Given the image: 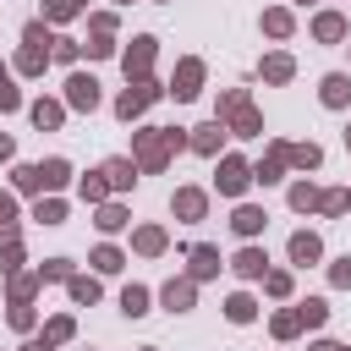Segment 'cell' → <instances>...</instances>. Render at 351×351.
Segmentation results:
<instances>
[{
  "instance_id": "cell-1",
  "label": "cell",
  "mask_w": 351,
  "mask_h": 351,
  "mask_svg": "<svg viewBox=\"0 0 351 351\" xmlns=\"http://www.w3.org/2000/svg\"><path fill=\"white\" fill-rule=\"evenodd\" d=\"M176 148H186V132H176V126L132 132V159H137V170H165V165L176 159Z\"/></svg>"
},
{
  "instance_id": "cell-2",
  "label": "cell",
  "mask_w": 351,
  "mask_h": 351,
  "mask_svg": "<svg viewBox=\"0 0 351 351\" xmlns=\"http://www.w3.org/2000/svg\"><path fill=\"white\" fill-rule=\"evenodd\" d=\"M214 121H219L225 132H236V137H263V115H258V104H252L247 88H225Z\"/></svg>"
},
{
  "instance_id": "cell-3",
  "label": "cell",
  "mask_w": 351,
  "mask_h": 351,
  "mask_svg": "<svg viewBox=\"0 0 351 351\" xmlns=\"http://www.w3.org/2000/svg\"><path fill=\"white\" fill-rule=\"evenodd\" d=\"M214 186H219L225 197H241V192L252 186V165H247L241 154H225V159H219V176H214Z\"/></svg>"
},
{
  "instance_id": "cell-4",
  "label": "cell",
  "mask_w": 351,
  "mask_h": 351,
  "mask_svg": "<svg viewBox=\"0 0 351 351\" xmlns=\"http://www.w3.org/2000/svg\"><path fill=\"white\" fill-rule=\"evenodd\" d=\"M159 93H165V88H154L148 77H143V82H126V93L115 99V115H121V121H137V115H143V110H148Z\"/></svg>"
},
{
  "instance_id": "cell-5",
  "label": "cell",
  "mask_w": 351,
  "mask_h": 351,
  "mask_svg": "<svg viewBox=\"0 0 351 351\" xmlns=\"http://www.w3.org/2000/svg\"><path fill=\"white\" fill-rule=\"evenodd\" d=\"M110 38H115V16H110V11H99V16L88 22V44H82V49H88L93 60H99V55H115V44H110Z\"/></svg>"
},
{
  "instance_id": "cell-6",
  "label": "cell",
  "mask_w": 351,
  "mask_h": 351,
  "mask_svg": "<svg viewBox=\"0 0 351 351\" xmlns=\"http://www.w3.org/2000/svg\"><path fill=\"white\" fill-rule=\"evenodd\" d=\"M121 66H126V82H143L148 77V66H154V38L143 33V38H132V49L121 55Z\"/></svg>"
},
{
  "instance_id": "cell-7",
  "label": "cell",
  "mask_w": 351,
  "mask_h": 351,
  "mask_svg": "<svg viewBox=\"0 0 351 351\" xmlns=\"http://www.w3.org/2000/svg\"><path fill=\"white\" fill-rule=\"evenodd\" d=\"M66 104H71V110H99V82H93L88 71H71V77H66Z\"/></svg>"
},
{
  "instance_id": "cell-8",
  "label": "cell",
  "mask_w": 351,
  "mask_h": 351,
  "mask_svg": "<svg viewBox=\"0 0 351 351\" xmlns=\"http://www.w3.org/2000/svg\"><path fill=\"white\" fill-rule=\"evenodd\" d=\"M197 88H203V60H181L165 93H176V99H197Z\"/></svg>"
},
{
  "instance_id": "cell-9",
  "label": "cell",
  "mask_w": 351,
  "mask_h": 351,
  "mask_svg": "<svg viewBox=\"0 0 351 351\" xmlns=\"http://www.w3.org/2000/svg\"><path fill=\"white\" fill-rule=\"evenodd\" d=\"M170 208H176V219H203V214H208V192H203V186H181V192L170 197Z\"/></svg>"
},
{
  "instance_id": "cell-10",
  "label": "cell",
  "mask_w": 351,
  "mask_h": 351,
  "mask_svg": "<svg viewBox=\"0 0 351 351\" xmlns=\"http://www.w3.org/2000/svg\"><path fill=\"white\" fill-rule=\"evenodd\" d=\"M159 302H165L170 313H186V307L197 302V280H192V274H181V280H170V285L159 291Z\"/></svg>"
},
{
  "instance_id": "cell-11",
  "label": "cell",
  "mask_w": 351,
  "mask_h": 351,
  "mask_svg": "<svg viewBox=\"0 0 351 351\" xmlns=\"http://www.w3.org/2000/svg\"><path fill=\"white\" fill-rule=\"evenodd\" d=\"M318 99H324L329 110H346V104H351V77H346V71H329V77L318 82Z\"/></svg>"
},
{
  "instance_id": "cell-12",
  "label": "cell",
  "mask_w": 351,
  "mask_h": 351,
  "mask_svg": "<svg viewBox=\"0 0 351 351\" xmlns=\"http://www.w3.org/2000/svg\"><path fill=\"white\" fill-rule=\"evenodd\" d=\"M263 225H269V214H263V208H258V203H241V208H236V214H230V230H236V236H241V241H252V236H258V230H263Z\"/></svg>"
},
{
  "instance_id": "cell-13",
  "label": "cell",
  "mask_w": 351,
  "mask_h": 351,
  "mask_svg": "<svg viewBox=\"0 0 351 351\" xmlns=\"http://www.w3.org/2000/svg\"><path fill=\"white\" fill-rule=\"evenodd\" d=\"M230 269H236L241 280H263V274H269V258H263V247H252V241H247V247L230 258Z\"/></svg>"
},
{
  "instance_id": "cell-14",
  "label": "cell",
  "mask_w": 351,
  "mask_h": 351,
  "mask_svg": "<svg viewBox=\"0 0 351 351\" xmlns=\"http://www.w3.org/2000/svg\"><path fill=\"white\" fill-rule=\"evenodd\" d=\"M313 38H318V44H340V38H346V16H340V11H318V16H313Z\"/></svg>"
},
{
  "instance_id": "cell-15",
  "label": "cell",
  "mask_w": 351,
  "mask_h": 351,
  "mask_svg": "<svg viewBox=\"0 0 351 351\" xmlns=\"http://www.w3.org/2000/svg\"><path fill=\"white\" fill-rule=\"evenodd\" d=\"M104 181H110V192H132V181H137V159H104Z\"/></svg>"
},
{
  "instance_id": "cell-16",
  "label": "cell",
  "mask_w": 351,
  "mask_h": 351,
  "mask_svg": "<svg viewBox=\"0 0 351 351\" xmlns=\"http://www.w3.org/2000/svg\"><path fill=\"white\" fill-rule=\"evenodd\" d=\"M49 55H55V44H22V55H16V71H22V77H38Z\"/></svg>"
},
{
  "instance_id": "cell-17",
  "label": "cell",
  "mask_w": 351,
  "mask_h": 351,
  "mask_svg": "<svg viewBox=\"0 0 351 351\" xmlns=\"http://www.w3.org/2000/svg\"><path fill=\"white\" fill-rule=\"evenodd\" d=\"M285 165H296V170H318V165H324V148H318V143H285Z\"/></svg>"
},
{
  "instance_id": "cell-18",
  "label": "cell",
  "mask_w": 351,
  "mask_h": 351,
  "mask_svg": "<svg viewBox=\"0 0 351 351\" xmlns=\"http://www.w3.org/2000/svg\"><path fill=\"white\" fill-rule=\"evenodd\" d=\"M318 258H324V241L313 230H296L291 236V263H318Z\"/></svg>"
},
{
  "instance_id": "cell-19",
  "label": "cell",
  "mask_w": 351,
  "mask_h": 351,
  "mask_svg": "<svg viewBox=\"0 0 351 351\" xmlns=\"http://www.w3.org/2000/svg\"><path fill=\"white\" fill-rule=\"evenodd\" d=\"M60 121H66V104H60V99H38V104H33V126H38V132H55Z\"/></svg>"
},
{
  "instance_id": "cell-20",
  "label": "cell",
  "mask_w": 351,
  "mask_h": 351,
  "mask_svg": "<svg viewBox=\"0 0 351 351\" xmlns=\"http://www.w3.org/2000/svg\"><path fill=\"white\" fill-rule=\"evenodd\" d=\"M219 137H225V126H219V121H208V126H192L186 148H197V154H219Z\"/></svg>"
},
{
  "instance_id": "cell-21",
  "label": "cell",
  "mask_w": 351,
  "mask_h": 351,
  "mask_svg": "<svg viewBox=\"0 0 351 351\" xmlns=\"http://www.w3.org/2000/svg\"><path fill=\"white\" fill-rule=\"evenodd\" d=\"M280 170H285V143H274V148H269V159H263V165H252V181L274 186V181H280Z\"/></svg>"
},
{
  "instance_id": "cell-22",
  "label": "cell",
  "mask_w": 351,
  "mask_h": 351,
  "mask_svg": "<svg viewBox=\"0 0 351 351\" xmlns=\"http://www.w3.org/2000/svg\"><path fill=\"white\" fill-rule=\"evenodd\" d=\"M269 329H274V340H291V335H302V329H307V318H302V307H285V313H274V318H269Z\"/></svg>"
},
{
  "instance_id": "cell-23",
  "label": "cell",
  "mask_w": 351,
  "mask_h": 351,
  "mask_svg": "<svg viewBox=\"0 0 351 351\" xmlns=\"http://www.w3.org/2000/svg\"><path fill=\"white\" fill-rule=\"evenodd\" d=\"M258 71H263V82H291V77H296V60H291V55H263Z\"/></svg>"
},
{
  "instance_id": "cell-24",
  "label": "cell",
  "mask_w": 351,
  "mask_h": 351,
  "mask_svg": "<svg viewBox=\"0 0 351 351\" xmlns=\"http://www.w3.org/2000/svg\"><path fill=\"white\" fill-rule=\"evenodd\" d=\"M132 247H137L143 258H159V252H165V230H159V225H143V230H132Z\"/></svg>"
},
{
  "instance_id": "cell-25",
  "label": "cell",
  "mask_w": 351,
  "mask_h": 351,
  "mask_svg": "<svg viewBox=\"0 0 351 351\" xmlns=\"http://www.w3.org/2000/svg\"><path fill=\"white\" fill-rule=\"evenodd\" d=\"M291 27H296V16H291L285 5H274V11H263V33H269V38H291Z\"/></svg>"
},
{
  "instance_id": "cell-26",
  "label": "cell",
  "mask_w": 351,
  "mask_h": 351,
  "mask_svg": "<svg viewBox=\"0 0 351 351\" xmlns=\"http://www.w3.org/2000/svg\"><path fill=\"white\" fill-rule=\"evenodd\" d=\"M38 176H44V192H60V186L71 181V165H66V159H44Z\"/></svg>"
},
{
  "instance_id": "cell-27",
  "label": "cell",
  "mask_w": 351,
  "mask_h": 351,
  "mask_svg": "<svg viewBox=\"0 0 351 351\" xmlns=\"http://www.w3.org/2000/svg\"><path fill=\"white\" fill-rule=\"evenodd\" d=\"M186 258H192V280H208V274H219V252H214V247H192Z\"/></svg>"
},
{
  "instance_id": "cell-28",
  "label": "cell",
  "mask_w": 351,
  "mask_h": 351,
  "mask_svg": "<svg viewBox=\"0 0 351 351\" xmlns=\"http://www.w3.org/2000/svg\"><path fill=\"white\" fill-rule=\"evenodd\" d=\"M252 313H258V302H252L247 291H236V296L225 302V318H230V324H252Z\"/></svg>"
},
{
  "instance_id": "cell-29",
  "label": "cell",
  "mask_w": 351,
  "mask_h": 351,
  "mask_svg": "<svg viewBox=\"0 0 351 351\" xmlns=\"http://www.w3.org/2000/svg\"><path fill=\"white\" fill-rule=\"evenodd\" d=\"M318 197H324V192H318L313 181H296V186H291V208H296V214H307V208H318Z\"/></svg>"
},
{
  "instance_id": "cell-30",
  "label": "cell",
  "mask_w": 351,
  "mask_h": 351,
  "mask_svg": "<svg viewBox=\"0 0 351 351\" xmlns=\"http://www.w3.org/2000/svg\"><path fill=\"white\" fill-rule=\"evenodd\" d=\"M121 313H126V318H143V313H148V291H143V285H126V291H121Z\"/></svg>"
},
{
  "instance_id": "cell-31",
  "label": "cell",
  "mask_w": 351,
  "mask_h": 351,
  "mask_svg": "<svg viewBox=\"0 0 351 351\" xmlns=\"http://www.w3.org/2000/svg\"><path fill=\"white\" fill-rule=\"evenodd\" d=\"M77 11H88V0H44V22H66Z\"/></svg>"
},
{
  "instance_id": "cell-32",
  "label": "cell",
  "mask_w": 351,
  "mask_h": 351,
  "mask_svg": "<svg viewBox=\"0 0 351 351\" xmlns=\"http://www.w3.org/2000/svg\"><path fill=\"white\" fill-rule=\"evenodd\" d=\"M0 241H16V197L0 192Z\"/></svg>"
},
{
  "instance_id": "cell-33",
  "label": "cell",
  "mask_w": 351,
  "mask_h": 351,
  "mask_svg": "<svg viewBox=\"0 0 351 351\" xmlns=\"http://www.w3.org/2000/svg\"><path fill=\"white\" fill-rule=\"evenodd\" d=\"M82 203H104V192H110V181H104V170H93V176H82Z\"/></svg>"
},
{
  "instance_id": "cell-34",
  "label": "cell",
  "mask_w": 351,
  "mask_h": 351,
  "mask_svg": "<svg viewBox=\"0 0 351 351\" xmlns=\"http://www.w3.org/2000/svg\"><path fill=\"white\" fill-rule=\"evenodd\" d=\"M38 285H44V274H11V302H33Z\"/></svg>"
},
{
  "instance_id": "cell-35",
  "label": "cell",
  "mask_w": 351,
  "mask_h": 351,
  "mask_svg": "<svg viewBox=\"0 0 351 351\" xmlns=\"http://www.w3.org/2000/svg\"><path fill=\"white\" fill-rule=\"evenodd\" d=\"M66 291H71V302H99V280H88V274H71Z\"/></svg>"
},
{
  "instance_id": "cell-36",
  "label": "cell",
  "mask_w": 351,
  "mask_h": 351,
  "mask_svg": "<svg viewBox=\"0 0 351 351\" xmlns=\"http://www.w3.org/2000/svg\"><path fill=\"white\" fill-rule=\"evenodd\" d=\"M346 208H351V192H340V186L318 197V214H329V219H335V214H346Z\"/></svg>"
},
{
  "instance_id": "cell-37",
  "label": "cell",
  "mask_w": 351,
  "mask_h": 351,
  "mask_svg": "<svg viewBox=\"0 0 351 351\" xmlns=\"http://www.w3.org/2000/svg\"><path fill=\"white\" fill-rule=\"evenodd\" d=\"M33 219H44V225H60V219H66V203H60V197H38Z\"/></svg>"
},
{
  "instance_id": "cell-38",
  "label": "cell",
  "mask_w": 351,
  "mask_h": 351,
  "mask_svg": "<svg viewBox=\"0 0 351 351\" xmlns=\"http://www.w3.org/2000/svg\"><path fill=\"white\" fill-rule=\"evenodd\" d=\"M93 225H99V230H121V225H126V208H121V203H99V219H93Z\"/></svg>"
},
{
  "instance_id": "cell-39",
  "label": "cell",
  "mask_w": 351,
  "mask_h": 351,
  "mask_svg": "<svg viewBox=\"0 0 351 351\" xmlns=\"http://www.w3.org/2000/svg\"><path fill=\"white\" fill-rule=\"evenodd\" d=\"M296 307H302V318H307V329H318V324L329 318V302H324V296H307V302H296Z\"/></svg>"
},
{
  "instance_id": "cell-40",
  "label": "cell",
  "mask_w": 351,
  "mask_h": 351,
  "mask_svg": "<svg viewBox=\"0 0 351 351\" xmlns=\"http://www.w3.org/2000/svg\"><path fill=\"white\" fill-rule=\"evenodd\" d=\"M71 329H77V324L60 313V318H49V324H44V340H49V346H60V340H71Z\"/></svg>"
},
{
  "instance_id": "cell-41",
  "label": "cell",
  "mask_w": 351,
  "mask_h": 351,
  "mask_svg": "<svg viewBox=\"0 0 351 351\" xmlns=\"http://www.w3.org/2000/svg\"><path fill=\"white\" fill-rule=\"evenodd\" d=\"M16 186H22V192H44V176H38V165H16Z\"/></svg>"
},
{
  "instance_id": "cell-42",
  "label": "cell",
  "mask_w": 351,
  "mask_h": 351,
  "mask_svg": "<svg viewBox=\"0 0 351 351\" xmlns=\"http://www.w3.org/2000/svg\"><path fill=\"white\" fill-rule=\"evenodd\" d=\"M263 291H269V296H291V274H285V269H269V274H263Z\"/></svg>"
},
{
  "instance_id": "cell-43",
  "label": "cell",
  "mask_w": 351,
  "mask_h": 351,
  "mask_svg": "<svg viewBox=\"0 0 351 351\" xmlns=\"http://www.w3.org/2000/svg\"><path fill=\"white\" fill-rule=\"evenodd\" d=\"M121 263H126V258H121L115 247H99V252H93V269H104V274H115Z\"/></svg>"
},
{
  "instance_id": "cell-44",
  "label": "cell",
  "mask_w": 351,
  "mask_h": 351,
  "mask_svg": "<svg viewBox=\"0 0 351 351\" xmlns=\"http://www.w3.org/2000/svg\"><path fill=\"white\" fill-rule=\"evenodd\" d=\"M38 274L44 280H71V263L66 258H49V263H38Z\"/></svg>"
},
{
  "instance_id": "cell-45",
  "label": "cell",
  "mask_w": 351,
  "mask_h": 351,
  "mask_svg": "<svg viewBox=\"0 0 351 351\" xmlns=\"http://www.w3.org/2000/svg\"><path fill=\"white\" fill-rule=\"evenodd\" d=\"M329 285H340V291L351 285V252H346L340 263H329Z\"/></svg>"
},
{
  "instance_id": "cell-46",
  "label": "cell",
  "mask_w": 351,
  "mask_h": 351,
  "mask_svg": "<svg viewBox=\"0 0 351 351\" xmlns=\"http://www.w3.org/2000/svg\"><path fill=\"white\" fill-rule=\"evenodd\" d=\"M0 269H5V274H16V269H22V247H16V241H5V252H0Z\"/></svg>"
},
{
  "instance_id": "cell-47",
  "label": "cell",
  "mask_w": 351,
  "mask_h": 351,
  "mask_svg": "<svg viewBox=\"0 0 351 351\" xmlns=\"http://www.w3.org/2000/svg\"><path fill=\"white\" fill-rule=\"evenodd\" d=\"M77 55H82V44H71V38H55V60H66V66H71Z\"/></svg>"
},
{
  "instance_id": "cell-48",
  "label": "cell",
  "mask_w": 351,
  "mask_h": 351,
  "mask_svg": "<svg viewBox=\"0 0 351 351\" xmlns=\"http://www.w3.org/2000/svg\"><path fill=\"white\" fill-rule=\"evenodd\" d=\"M11 324H16V329H33V307H27V302H11Z\"/></svg>"
},
{
  "instance_id": "cell-49",
  "label": "cell",
  "mask_w": 351,
  "mask_h": 351,
  "mask_svg": "<svg viewBox=\"0 0 351 351\" xmlns=\"http://www.w3.org/2000/svg\"><path fill=\"white\" fill-rule=\"evenodd\" d=\"M0 110H22V93H16V88H11V77H5V82H0Z\"/></svg>"
},
{
  "instance_id": "cell-50",
  "label": "cell",
  "mask_w": 351,
  "mask_h": 351,
  "mask_svg": "<svg viewBox=\"0 0 351 351\" xmlns=\"http://www.w3.org/2000/svg\"><path fill=\"white\" fill-rule=\"evenodd\" d=\"M22 351H55V346H49V340H44V335H38V340H27V346H22Z\"/></svg>"
},
{
  "instance_id": "cell-51",
  "label": "cell",
  "mask_w": 351,
  "mask_h": 351,
  "mask_svg": "<svg viewBox=\"0 0 351 351\" xmlns=\"http://www.w3.org/2000/svg\"><path fill=\"white\" fill-rule=\"evenodd\" d=\"M11 154H16V148H11V137L0 132V159H11Z\"/></svg>"
},
{
  "instance_id": "cell-52",
  "label": "cell",
  "mask_w": 351,
  "mask_h": 351,
  "mask_svg": "<svg viewBox=\"0 0 351 351\" xmlns=\"http://www.w3.org/2000/svg\"><path fill=\"white\" fill-rule=\"evenodd\" d=\"M313 351H340V346H335V340H318V346H313Z\"/></svg>"
},
{
  "instance_id": "cell-53",
  "label": "cell",
  "mask_w": 351,
  "mask_h": 351,
  "mask_svg": "<svg viewBox=\"0 0 351 351\" xmlns=\"http://www.w3.org/2000/svg\"><path fill=\"white\" fill-rule=\"evenodd\" d=\"M0 82H5V66H0Z\"/></svg>"
},
{
  "instance_id": "cell-54",
  "label": "cell",
  "mask_w": 351,
  "mask_h": 351,
  "mask_svg": "<svg viewBox=\"0 0 351 351\" xmlns=\"http://www.w3.org/2000/svg\"><path fill=\"white\" fill-rule=\"evenodd\" d=\"M296 5H313V0H296Z\"/></svg>"
},
{
  "instance_id": "cell-55",
  "label": "cell",
  "mask_w": 351,
  "mask_h": 351,
  "mask_svg": "<svg viewBox=\"0 0 351 351\" xmlns=\"http://www.w3.org/2000/svg\"><path fill=\"white\" fill-rule=\"evenodd\" d=\"M346 143H351V126H346Z\"/></svg>"
},
{
  "instance_id": "cell-56",
  "label": "cell",
  "mask_w": 351,
  "mask_h": 351,
  "mask_svg": "<svg viewBox=\"0 0 351 351\" xmlns=\"http://www.w3.org/2000/svg\"><path fill=\"white\" fill-rule=\"evenodd\" d=\"M340 351H351V346H340Z\"/></svg>"
},
{
  "instance_id": "cell-57",
  "label": "cell",
  "mask_w": 351,
  "mask_h": 351,
  "mask_svg": "<svg viewBox=\"0 0 351 351\" xmlns=\"http://www.w3.org/2000/svg\"><path fill=\"white\" fill-rule=\"evenodd\" d=\"M121 5H126V0H121Z\"/></svg>"
}]
</instances>
